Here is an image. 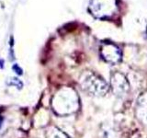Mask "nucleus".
Returning <instances> with one entry per match:
<instances>
[{
	"label": "nucleus",
	"mask_w": 147,
	"mask_h": 138,
	"mask_svg": "<svg viewBox=\"0 0 147 138\" xmlns=\"http://www.w3.org/2000/svg\"><path fill=\"white\" fill-rule=\"evenodd\" d=\"M7 85L11 87H16L18 89H21L23 87V82L18 77H9L7 80Z\"/></svg>",
	"instance_id": "obj_7"
},
{
	"label": "nucleus",
	"mask_w": 147,
	"mask_h": 138,
	"mask_svg": "<svg viewBox=\"0 0 147 138\" xmlns=\"http://www.w3.org/2000/svg\"><path fill=\"white\" fill-rule=\"evenodd\" d=\"M2 122H3V118L0 116V128H1V126H2Z\"/></svg>",
	"instance_id": "obj_11"
},
{
	"label": "nucleus",
	"mask_w": 147,
	"mask_h": 138,
	"mask_svg": "<svg viewBox=\"0 0 147 138\" xmlns=\"http://www.w3.org/2000/svg\"><path fill=\"white\" fill-rule=\"evenodd\" d=\"M53 107L58 114H70L76 112L78 109L76 93L71 89L64 87L54 96Z\"/></svg>",
	"instance_id": "obj_1"
},
{
	"label": "nucleus",
	"mask_w": 147,
	"mask_h": 138,
	"mask_svg": "<svg viewBox=\"0 0 147 138\" xmlns=\"http://www.w3.org/2000/svg\"><path fill=\"white\" fill-rule=\"evenodd\" d=\"M4 64H5V61L3 59H0V69H3L4 68Z\"/></svg>",
	"instance_id": "obj_10"
},
{
	"label": "nucleus",
	"mask_w": 147,
	"mask_h": 138,
	"mask_svg": "<svg viewBox=\"0 0 147 138\" xmlns=\"http://www.w3.org/2000/svg\"><path fill=\"white\" fill-rule=\"evenodd\" d=\"M110 84H111V89L114 94L123 98L128 95L129 90H130V86L128 84L126 77L119 72H115L111 75V79H110Z\"/></svg>",
	"instance_id": "obj_4"
},
{
	"label": "nucleus",
	"mask_w": 147,
	"mask_h": 138,
	"mask_svg": "<svg viewBox=\"0 0 147 138\" xmlns=\"http://www.w3.org/2000/svg\"><path fill=\"white\" fill-rule=\"evenodd\" d=\"M116 0H90L89 11L95 18H106L117 12Z\"/></svg>",
	"instance_id": "obj_3"
},
{
	"label": "nucleus",
	"mask_w": 147,
	"mask_h": 138,
	"mask_svg": "<svg viewBox=\"0 0 147 138\" xmlns=\"http://www.w3.org/2000/svg\"><path fill=\"white\" fill-rule=\"evenodd\" d=\"M80 85L83 90L89 95L96 97L105 96L109 91V86L102 78L93 72H85L82 74Z\"/></svg>",
	"instance_id": "obj_2"
},
{
	"label": "nucleus",
	"mask_w": 147,
	"mask_h": 138,
	"mask_svg": "<svg viewBox=\"0 0 147 138\" xmlns=\"http://www.w3.org/2000/svg\"><path fill=\"white\" fill-rule=\"evenodd\" d=\"M136 116L144 124H147V93L142 94L137 100Z\"/></svg>",
	"instance_id": "obj_6"
},
{
	"label": "nucleus",
	"mask_w": 147,
	"mask_h": 138,
	"mask_svg": "<svg viewBox=\"0 0 147 138\" xmlns=\"http://www.w3.org/2000/svg\"><path fill=\"white\" fill-rule=\"evenodd\" d=\"M100 54L106 62L117 64L121 59V52L118 46L110 43H105L100 47Z\"/></svg>",
	"instance_id": "obj_5"
},
{
	"label": "nucleus",
	"mask_w": 147,
	"mask_h": 138,
	"mask_svg": "<svg viewBox=\"0 0 147 138\" xmlns=\"http://www.w3.org/2000/svg\"><path fill=\"white\" fill-rule=\"evenodd\" d=\"M48 138H67V136L57 129H52L48 132Z\"/></svg>",
	"instance_id": "obj_8"
},
{
	"label": "nucleus",
	"mask_w": 147,
	"mask_h": 138,
	"mask_svg": "<svg viewBox=\"0 0 147 138\" xmlns=\"http://www.w3.org/2000/svg\"><path fill=\"white\" fill-rule=\"evenodd\" d=\"M12 69L18 76H22L23 75V69L20 66H18V64H14L12 66Z\"/></svg>",
	"instance_id": "obj_9"
}]
</instances>
